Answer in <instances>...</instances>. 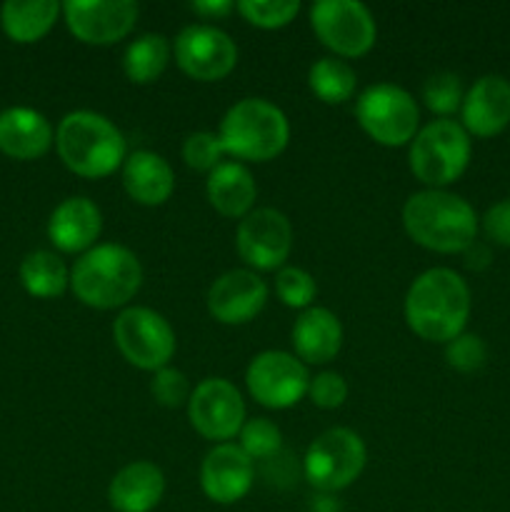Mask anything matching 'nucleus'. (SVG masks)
<instances>
[{
  "instance_id": "f257e3e1",
  "label": "nucleus",
  "mask_w": 510,
  "mask_h": 512,
  "mask_svg": "<svg viewBox=\"0 0 510 512\" xmlns=\"http://www.w3.org/2000/svg\"><path fill=\"white\" fill-rule=\"evenodd\" d=\"M470 288L455 270L430 268L413 280L405 295V323L428 343H445L465 333Z\"/></svg>"
},
{
  "instance_id": "f03ea898",
  "label": "nucleus",
  "mask_w": 510,
  "mask_h": 512,
  "mask_svg": "<svg viewBox=\"0 0 510 512\" xmlns=\"http://www.w3.org/2000/svg\"><path fill=\"white\" fill-rule=\"evenodd\" d=\"M410 240L433 253H463L478 240V215L473 205L448 190H420L403 208Z\"/></svg>"
},
{
  "instance_id": "7ed1b4c3",
  "label": "nucleus",
  "mask_w": 510,
  "mask_h": 512,
  "mask_svg": "<svg viewBox=\"0 0 510 512\" xmlns=\"http://www.w3.org/2000/svg\"><path fill=\"white\" fill-rule=\"evenodd\" d=\"M143 285V268L133 250L115 243L90 248L70 270L75 298L95 310H115L128 305Z\"/></svg>"
},
{
  "instance_id": "20e7f679",
  "label": "nucleus",
  "mask_w": 510,
  "mask_h": 512,
  "mask_svg": "<svg viewBox=\"0 0 510 512\" xmlns=\"http://www.w3.org/2000/svg\"><path fill=\"white\" fill-rule=\"evenodd\" d=\"M55 145L65 168L80 178H108L128 158L123 133L93 110L65 115L55 133Z\"/></svg>"
},
{
  "instance_id": "39448f33",
  "label": "nucleus",
  "mask_w": 510,
  "mask_h": 512,
  "mask_svg": "<svg viewBox=\"0 0 510 512\" xmlns=\"http://www.w3.org/2000/svg\"><path fill=\"white\" fill-rule=\"evenodd\" d=\"M220 145L228 155L250 163L278 158L290 138L288 118L263 98H245L225 113L218 130Z\"/></svg>"
},
{
  "instance_id": "423d86ee",
  "label": "nucleus",
  "mask_w": 510,
  "mask_h": 512,
  "mask_svg": "<svg viewBox=\"0 0 510 512\" xmlns=\"http://www.w3.org/2000/svg\"><path fill=\"white\" fill-rule=\"evenodd\" d=\"M470 135L460 123L438 118L418 130L410 143L408 163L415 178L428 190H443L465 173L470 163Z\"/></svg>"
},
{
  "instance_id": "0eeeda50",
  "label": "nucleus",
  "mask_w": 510,
  "mask_h": 512,
  "mask_svg": "<svg viewBox=\"0 0 510 512\" xmlns=\"http://www.w3.org/2000/svg\"><path fill=\"white\" fill-rule=\"evenodd\" d=\"M355 118L360 128L385 148L413 143L420 125L418 103L413 95L393 83H375L365 88L355 103Z\"/></svg>"
},
{
  "instance_id": "6e6552de",
  "label": "nucleus",
  "mask_w": 510,
  "mask_h": 512,
  "mask_svg": "<svg viewBox=\"0 0 510 512\" xmlns=\"http://www.w3.org/2000/svg\"><path fill=\"white\" fill-rule=\"evenodd\" d=\"M365 443L350 428H330L310 443L305 453V478L323 493H338L353 485L365 468Z\"/></svg>"
},
{
  "instance_id": "1a4fd4ad",
  "label": "nucleus",
  "mask_w": 510,
  "mask_h": 512,
  "mask_svg": "<svg viewBox=\"0 0 510 512\" xmlns=\"http://www.w3.org/2000/svg\"><path fill=\"white\" fill-rule=\"evenodd\" d=\"M120 355L140 370L158 373L175 353V333L168 320L150 308H125L113 323Z\"/></svg>"
},
{
  "instance_id": "9d476101",
  "label": "nucleus",
  "mask_w": 510,
  "mask_h": 512,
  "mask_svg": "<svg viewBox=\"0 0 510 512\" xmlns=\"http://www.w3.org/2000/svg\"><path fill=\"white\" fill-rule=\"evenodd\" d=\"M310 25L325 48L338 58H360L375 45V18L358 0H318Z\"/></svg>"
},
{
  "instance_id": "9b49d317",
  "label": "nucleus",
  "mask_w": 510,
  "mask_h": 512,
  "mask_svg": "<svg viewBox=\"0 0 510 512\" xmlns=\"http://www.w3.org/2000/svg\"><path fill=\"white\" fill-rule=\"evenodd\" d=\"M245 385L260 405L288 410L308 395L310 375L295 355L283 350H265L255 355L245 373Z\"/></svg>"
},
{
  "instance_id": "f8f14e48",
  "label": "nucleus",
  "mask_w": 510,
  "mask_h": 512,
  "mask_svg": "<svg viewBox=\"0 0 510 512\" xmlns=\"http://www.w3.org/2000/svg\"><path fill=\"white\" fill-rule=\"evenodd\" d=\"M188 420L195 433L213 443H228L245 425V403L233 383L208 378L190 393Z\"/></svg>"
},
{
  "instance_id": "ddd939ff",
  "label": "nucleus",
  "mask_w": 510,
  "mask_h": 512,
  "mask_svg": "<svg viewBox=\"0 0 510 512\" xmlns=\"http://www.w3.org/2000/svg\"><path fill=\"white\" fill-rule=\"evenodd\" d=\"M175 63L185 75L203 83L223 80L238 63L233 38L215 25H188L175 38Z\"/></svg>"
},
{
  "instance_id": "4468645a",
  "label": "nucleus",
  "mask_w": 510,
  "mask_h": 512,
  "mask_svg": "<svg viewBox=\"0 0 510 512\" xmlns=\"http://www.w3.org/2000/svg\"><path fill=\"white\" fill-rule=\"evenodd\" d=\"M238 255L255 270H278L293 250V225L280 210L255 208L235 233Z\"/></svg>"
},
{
  "instance_id": "2eb2a0df",
  "label": "nucleus",
  "mask_w": 510,
  "mask_h": 512,
  "mask_svg": "<svg viewBox=\"0 0 510 512\" xmlns=\"http://www.w3.org/2000/svg\"><path fill=\"white\" fill-rule=\"evenodd\" d=\"M138 13L133 0H68L63 5L68 30L88 45H113L128 38Z\"/></svg>"
},
{
  "instance_id": "dca6fc26",
  "label": "nucleus",
  "mask_w": 510,
  "mask_h": 512,
  "mask_svg": "<svg viewBox=\"0 0 510 512\" xmlns=\"http://www.w3.org/2000/svg\"><path fill=\"white\" fill-rule=\"evenodd\" d=\"M268 303V285L255 270H228L208 290V313L223 325L250 323Z\"/></svg>"
},
{
  "instance_id": "f3484780",
  "label": "nucleus",
  "mask_w": 510,
  "mask_h": 512,
  "mask_svg": "<svg viewBox=\"0 0 510 512\" xmlns=\"http://www.w3.org/2000/svg\"><path fill=\"white\" fill-rule=\"evenodd\" d=\"M253 460L240 445L220 443L205 455L200 468V488L205 498L218 505H233L243 500L253 488Z\"/></svg>"
},
{
  "instance_id": "a211bd4d",
  "label": "nucleus",
  "mask_w": 510,
  "mask_h": 512,
  "mask_svg": "<svg viewBox=\"0 0 510 512\" xmlns=\"http://www.w3.org/2000/svg\"><path fill=\"white\" fill-rule=\"evenodd\" d=\"M463 128L475 138H495L510 125V80L503 75H483L470 85L463 105Z\"/></svg>"
},
{
  "instance_id": "6ab92c4d",
  "label": "nucleus",
  "mask_w": 510,
  "mask_h": 512,
  "mask_svg": "<svg viewBox=\"0 0 510 512\" xmlns=\"http://www.w3.org/2000/svg\"><path fill=\"white\" fill-rule=\"evenodd\" d=\"M103 230V215L90 198H68L48 220V238L60 253H88Z\"/></svg>"
},
{
  "instance_id": "aec40b11",
  "label": "nucleus",
  "mask_w": 510,
  "mask_h": 512,
  "mask_svg": "<svg viewBox=\"0 0 510 512\" xmlns=\"http://www.w3.org/2000/svg\"><path fill=\"white\" fill-rule=\"evenodd\" d=\"M163 493V470L148 460H135L113 475L108 485V503L115 512H150L158 508Z\"/></svg>"
},
{
  "instance_id": "412c9836",
  "label": "nucleus",
  "mask_w": 510,
  "mask_h": 512,
  "mask_svg": "<svg viewBox=\"0 0 510 512\" xmlns=\"http://www.w3.org/2000/svg\"><path fill=\"white\" fill-rule=\"evenodd\" d=\"M123 185L135 203L155 208L170 200L175 190V175L163 155L153 150H135L123 163Z\"/></svg>"
},
{
  "instance_id": "4be33fe9",
  "label": "nucleus",
  "mask_w": 510,
  "mask_h": 512,
  "mask_svg": "<svg viewBox=\"0 0 510 512\" xmlns=\"http://www.w3.org/2000/svg\"><path fill=\"white\" fill-rule=\"evenodd\" d=\"M53 145L48 118L33 108H8L0 113V150L15 160H35Z\"/></svg>"
},
{
  "instance_id": "5701e85b",
  "label": "nucleus",
  "mask_w": 510,
  "mask_h": 512,
  "mask_svg": "<svg viewBox=\"0 0 510 512\" xmlns=\"http://www.w3.org/2000/svg\"><path fill=\"white\" fill-rule=\"evenodd\" d=\"M290 338H293L298 360L323 365L340 353L343 325H340L338 315L330 313L328 308H308L295 320Z\"/></svg>"
},
{
  "instance_id": "b1692460",
  "label": "nucleus",
  "mask_w": 510,
  "mask_h": 512,
  "mask_svg": "<svg viewBox=\"0 0 510 512\" xmlns=\"http://www.w3.org/2000/svg\"><path fill=\"white\" fill-rule=\"evenodd\" d=\"M208 200L220 215L225 218H240L253 210L255 195V180L250 170L240 163H220L213 173H208Z\"/></svg>"
},
{
  "instance_id": "393cba45",
  "label": "nucleus",
  "mask_w": 510,
  "mask_h": 512,
  "mask_svg": "<svg viewBox=\"0 0 510 512\" xmlns=\"http://www.w3.org/2000/svg\"><path fill=\"white\" fill-rule=\"evenodd\" d=\"M58 15L55 0H8L0 8V25L15 43H35L50 33Z\"/></svg>"
},
{
  "instance_id": "a878e982",
  "label": "nucleus",
  "mask_w": 510,
  "mask_h": 512,
  "mask_svg": "<svg viewBox=\"0 0 510 512\" xmlns=\"http://www.w3.org/2000/svg\"><path fill=\"white\" fill-rule=\"evenodd\" d=\"M20 283L33 298H60L70 285V273L63 260L50 250L28 253L20 263Z\"/></svg>"
},
{
  "instance_id": "bb28decb",
  "label": "nucleus",
  "mask_w": 510,
  "mask_h": 512,
  "mask_svg": "<svg viewBox=\"0 0 510 512\" xmlns=\"http://www.w3.org/2000/svg\"><path fill=\"white\" fill-rule=\"evenodd\" d=\"M170 60V43L160 33H145L125 48L123 70L130 83L148 85L163 75Z\"/></svg>"
},
{
  "instance_id": "cd10ccee",
  "label": "nucleus",
  "mask_w": 510,
  "mask_h": 512,
  "mask_svg": "<svg viewBox=\"0 0 510 512\" xmlns=\"http://www.w3.org/2000/svg\"><path fill=\"white\" fill-rule=\"evenodd\" d=\"M355 70L340 58H320L310 65L308 85L323 103L340 105L353 98L355 93Z\"/></svg>"
},
{
  "instance_id": "c85d7f7f",
  "label": "nucleus",
  "mask_w": 510,
  "mask_h": 512,
  "mask_svg": "<svg viewBox=\"0 0 510 512\" xmlns=\"http://www.w3.org/2000/svg\"><path fill=\"white\" fill-rule=\"evenodd\" d=\"M235 8L255 28L278 30L298 15L300 3L298 0H240Z\"/></svg>"
},
{
  "instance_id": "c756f323",
  "label": "nucleus",
  "mask_w": 510,
  "mask_h": 512,
  "mask_svg": "<svg viewBox=\"0 0 510 512\" xmlns=\"http://www.w3.org/2000/svg\"><path fill=\"white\" fill-rule=\"evenodd\" d=\"M463 98V85H460V78L455 73H435L423 85L425 108L435 115H443V118L460 110Z\"/></svg>"
},
{
  "instance_id": "7c9ffc66",
  "label": "nucleus",
  "mask_w": 510,
  "mask_h": 512,
  "mask_svg": "<svg viewBox=\"0 0 510 512\" xmlns=\"http://www.w3.org/2000/svg\"><path fill=\"white\" fill-rule=\"evenodd\" d=\"M275 293L283 300L288 308L295 310H308L310 303L318 295V285L315 278L303 268H280L275 275Z\"/></svg>"
},
{
  "instance_id": "2f4dec72",
  "label": "nucleus",
  "mask_w": 510,
  "mask_h": 512,
  "mask_svg": "<svg viewBox=\"0 0 510 512\" xmlns=\"http://www.w3.org/2000/svg\"><path fill=\"white\" fill-rule=\"evenodd\" d=\"M280 443H283L280 428L268 418L248 420L240 430V448L250 460L270 458L273 453H278Z\"/></svg>"
},
{
  "instance_id": "473e14b6",
  "label": "nucleus",
  "mask_w": 510,
  "mask_h": 512,
  "mask_svg": "<svg viewBox=\"0 0 510 512\" xmlns=\"http://www.w3.org/2000/svg\"><path fill=\"white\" fill-rule=\"evenodd\" d=\"M225 155L220 138L208 130H200L185 138L183 143V160L188 168L200 170V173H213L220 165V158Z\"/></svg>"
},
{
  "instance_id": "72a5a7b5",
  "label": "nucleus",
  "mask_w": 510,
  "mask_h": 512,
  "mask_svg": "<svg viewBox=\"0 0 510 512\" xmlns=\"http://www.w3.org/2000/svg\"><path fill=\"white\" fill-rule=\"evenodd\" d=\"M445 360L458 373H475L488 360V348L483 340L473 333H460L458 338L445 345Z\"/></svg>"
},
{
  "instance_id": "f704fd0d",
  "label": "nucleus",
  "mask_w": 510,
  "mask_h": 512,
  "mask_svg": "<svg viewBox=\"0 0 510 512\" xmlns=\"http://www.w3.org/2000/svg\"><path fill=\"white\" fill-rule=\"evenodd\" d=\"M150 393H153L155 403L163 405V408H180V405H188L190 400V383L185 378V373L175 368H160L158 373L150 380Z\"/></svg>"
},
{
  "instance_id": "c9c22d12",
  "label": "nucleus",
  "mask_w": 510,
  "mask_h": 512,
  "mask_svg": "<svg viewBox=\"0 0 510 512\" xmlns=\"http://www.w3.org/2000/svg\"><path fill=\"white\" fill-rule=\"evenodd\" d=\"M310 400L323 410H335L348 398V383L338 373H320L310 380Z\"/></svg>"
},
{
  "instance_id": "e433bc0d",
  "label": "nucleus",
  "mask_w": 510,
  "mask_h": 512,
  "mask_svg": "<svg viewBox=\"0 0 510 512\" xmlns=\"http://www.w3.org/2000/svg\"><path fill=\"white\" fill-rule=\"evenodd\" d=\"M480 225H483V233L488 235V240H493L495 245H503V248H510V198L490 205Z\"/></svg>"
},
{
  "instance_id": "4c0bfd02",
  "label": "nucleus",
  "mask_w": 510,
  "mask_h": 512,
  "mask_svg": "<svg viewBox=\"0 0 510 512\" xmlns=\"http://www.w3.org/2000/svg\"><path fill=\"white\" fill-rule=\"evenodd\" d=\"M463 255H465V265H468L470 270H485L490 265V260H493L488 245L478 243V240H475V243H470L468 248L463 250Z\"/></svg>"
},
{
  "instance_id": "58836bf2",
  "label": "nucleus",
  "mask_w": 510,
  "mask_h": 512,
  "mask_svg": "<svg viewBox=\"0 0 510 512\" xmlns=\"http://www.w3.org/2000/svg\"><path fill=\"white\" fill-rule=\"evenodd\" d=\"M193 10L203 18H225L230 10H235V5L230 0H198L193 3Z\"/></svg>"
}]
</instances>
